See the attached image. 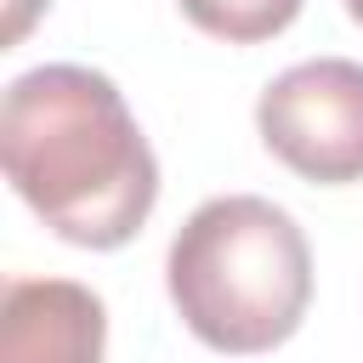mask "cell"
Returning a JSON list of instances; mask_svg holds the SVG:
<instances>
[{
    "instance_id": "cell-1",
    "label": "cell",
    "mask_w": 363,
    "mask_h": 363,
    "mask_svg": "<svg viewBox=\"0 0 363 363\" xmlns=\"http://www.w3.org/2000/svg\"><path fill=\"white\" fill-rule=\"evenodd\" d=\"M0 164L17 199L79 250H119L159 199V159L119 85L79 62H45L6 85Z\"/></svg>"
},
{
    "instance_id": "cell-2",
    "label": "cell",
    "mask_w": 363,
    "mask_h": 363,
    "mask_svg": "<svg viewBox=\"0 0 363 363\" xmlns=\"http://www.w3.org/2000/svg\"><path fill=\"white\" fill-rule=\"evenodd\" d=\"M182 323L233 357L284 346L312 301V250L289 210L255 193L199 204L164 261Z\"/></svg>"
},
{
    "instance_id": "cell-3",
    "label": "cell",
    "mask_w": 363,
    "mask_h": 363,
    "mask_svg": "<svg viewBox=\"0 0 363 363\" xmlns=\"http://www.w3.org/2000/svg\"><path fill=\"white\" fill-rule=\"evenodd\" d=\"M261 142L306 182L363 176V62L318 57L278 74L255 102Z\"/></svg>"
},
{
    "instance_id": "cell-4",
    "label": "cell",
    "mask_w": 363,
    "mask_h": 363,
    "mask_svg": "<svg viewBox=\"0 0 363 363\" xmlns=\"http://www.w3.org/2000/svg\"><path fill=\"white\" fill-rule=\"evenodd\" d=\"M108 312L74 278H17L0 295V363H102Z\"/></svg>"
},
{
    "instance_id": "cell-5",
    "label": "cell",
    "mask_w": 363,
    "mask_h": 363,
    "mask_svg": "<svg viewBox=\"0 0 363 363\" xmlns=\"http://www.w3.org/2000/svg\"><path fill=\"white\" fill-rule=\"evenodd\" d=\"M182 11H187L204 34H216V40H227V45H255V40L284 34V28L295 23L301 0H182Z\"/></svg>"
},
{
    "instance_id": "cell-6",
    "label": "cell",
    "mask_w": 363,
    "mask_h": 363,
    "mask_svg": "<svg viewBox=\"0 0 363 363\" xmlns=\"http://www.w3.org/2000/svg\"><path fill=\"white\" fill-rule=\"evenodd\" d=\"M346 11H352V17H357V23H363V0H346Z\"/></svg>"
}]
</instances>
